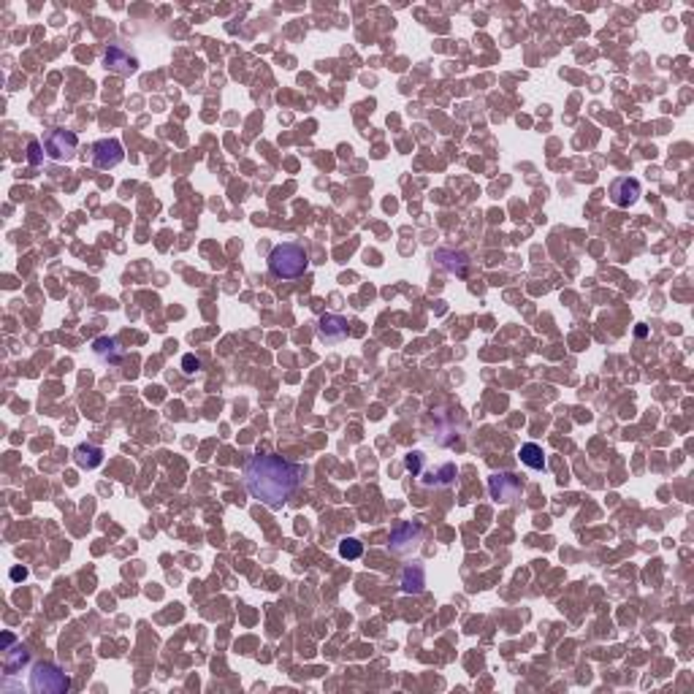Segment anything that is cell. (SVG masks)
<instances>
[{
	"instance_id": "obj_22",
	"label": "cell",
	"mask_w": 694,
	"mask_h": 694,
	"mask_svg": "<svg viewBox=\"0 0 694 694\" xmlns=\"http://www.w3.org/2000/svg\"><path fill=\"white\" fill-rule=\"evenodd\" d=\"M198 369H201V361H198L195 355H185V358H182V372H185V374H195Z\"/></svg>"
},
{
	"instance_id": "obj_3",
	"label": "cell",
	"mask_w": 694,
	"mask_h": 694,
	"mask_svg": "<svg viewBox=\"0 0 694 694\" xmlns=\"http://www.w3.org/2000/svg\"><path fill=\"white\" fill-rule=\"evenodd\" d=\"M30 689L36 694H66L71 689V678L57 665L41 662L30 673Z\"/></svg>"
},
{
	"instance_id": "obj_7",
	"label": "cell",
	"mask_w": 694,
	"mask_h": 694,
	"mask_svg": "<svg viewBox=\"0 0 694 694\" xmlns=\"http://www.w3.org/2000/svg\"><path fill=\"white\" fill-rule=\"evenodd\" d=\"M489 491L496 502L510 504L524 494V480L516 475H510V472H502V475H494L489 480Z\"/></svg>"
},
{
	"instance_id": "obj_16",
	"label": "cell",
	"mask_w": 694,
	"mask_h": 694,
	"mask_svg": "<svg viewBox=\"0 0 694 694\" xmlns=\"http://www.w3.org/2000/svg\"><path fill=\"white\" fill-rule=\"evenodd\" d=\"M434 260L439 263V266H445L448 272L459 274V277H464V274H466V258H464L461 252H453V250H437Z\"/></svg>"
},
{
	"instance_id": "obj_4",
	"label": "cell",
	"mask_w": 694,
	"mask_h": 694,
	"mask_svg": "<svg viewBox=\"0 0 694 694\" xmlns=\"http://www.w3.org/2000/svg\"><path fill=\"white\" fill-rule=\"evenodd\" d=\"M76 150H79V138L66 128H55L44 138V152L52 163H71L76 158Z\"/></svg>"
},
{
	"instance_id": "obj_15",
	"label": "cell",
	"mask_w": 694,
	"mask_h": 694,
	"mask_svg": "<svg viewBox=\"0 0 694 694\" xmlns=\"http://www.w3.org/2000/svg\"><path fill=\"white\" fill-rule=\"evenodd\" d=\"M73 461L79 464L82 469H96L103 464V450L96 448V445H79L73 450Z\"/></svg>"
},
{
	"instance_id": "obj_1",
	"label": "cell",
	"mask_w": 694,
	"mask_h": 694,
	"mask_svg": "<svg viewBox=\"0 0 694 694\" xmlns=\"http://www.w3.org/2000/svg\"><path fill=\"white\" fill-rule=\"evenodd\" d=\"M301 480V466L285 461L282 456H252L245 466L247 491L272 510H280L282 504L296 494Z\"/></svg>"
},
{
	"instance_id": "obj_8",
	"label": "cell",
	"mask_w": 694,
	"mask_h": 694,
	"mask_svg": "<svg viewBox=\"0 0 694 694\" xmlns=\"http://www.w3.org/2000/svg\"><path fill=\"white\" fill-rule=\"evenodd\" d=\"M103 68L111 73H120V76H131L138 71V60L123 46H106L103 52Z\"/></svg>"
},
{
	"instance_id": "obj_18",
	"label": "cell",
	"mask_w": 694,
	"mask_h": 694,
	"mask_svg": "<svg viewBox=\"0 0 694 694\" xmlns=\"http://www.w3.org/2000/svg\"><path fill=\"white\" fill-rule=\"evenodd\" d=\"M30 662V651H28V645H16V648H9L6 651V656H3V665H6V673L11 675L14 673L16 667H22V665H28Z\"/></svg>"
},
{
	"instance_id": "obj_12",
	"label": "cell",
	"mask_w": 694,
	"mask_h": 694,
	"mask_svg": "<svg viewBox=\"0 0 694 694\" xmlns=\"http://www.w3.org/2000/svg\"><path fill=\"white\" fill-rule=\"evenodd\" d=\"M456 480V464H442L439 469L434 472H421V483L426 489H442V486H450Z\"/></svg>"
},
{
	"instance_id": "obj_14",
	"label": "cell",
	"mask_w": 694,
	"mask_h": 694,
	"mask_svg": "<svg viewBox=\"0 0 694 694\" xmlns=\"http://www.w3.org/2000/svg\"><path fill=\"white\" fill-rule=\"evenodd\" d=\"M93 355L103 364H120V345H117V340L101 337V340L93 342Z\"/></svg>"
},
{
	"instance_id": "obj_10",
	"label": "cell",
	"mask_w": 694,
	"mask_h": 694,
	"mask_svg": "<svg viewBox=\"0 0 694 694\" xmlns=\"http://www.w3.org/2000/svg\"><path fill=\"white\" fill-rule=\"evenodd\" d=\"M347 337V320L342 315H323L317 320V340L326 345H337Z\"/></svg>"
},
{
	"instance_id": "obj_17",
	"label": "cell",
	"mask_w": 694,
	"mask_h": 694,
	"mask_svg": "<svg viewBox=\"0 0 694 694\" xmlns=\"http://www.w3.org/2000/svg\"><path fill=\"white\" fill-rule=\"evenodd\" d=\"M521 461L526 464L529 469H537V472H543V469H545V453H543V448H540L537 442H526V445L521 448Z\"/></svg>"
},
{
	"instance_id": "obj_11",
	"label": "cell",
	"mask_w": 694,
	"mask_h": 694,
	"mask_svg": "<svg viewBox=\"0 0 694 694\" xmlns=\"http://www.w3.org/2000/svg\"><path fill=\"white\" fill-rule=\"evenodd\" d=\"M640 198V182L632 177H618L611 185V201L616 206H632Z\"/></svg>"
},
{
	"instance_id": "obj_5",
	"label": "cell",
	"mask_w": 694,
	"mask_h": 694,
	"mask_svg": "<svg viewBox=\"0 0 694 694\" xmlns=\"http://www.w3.org/2000/svg\"><path fill=\"white\" fill-rule=\"evenodd\" d=\"M421 543H423L421 524L404 521V524H399V526L391 531V553H396V556H407V553H412V551H418Z\"/></svg>"
},
{
	"instance_id": "obj_23",
	"label": "cell",
	"mask_w": 694,
	"mask_h": 694,
	"mask_svg": "<svg viewBox=\"0 0 694 694\" xmlns=\"http://www.w3.org/2000/svg\"><path fill=\"white\" fill-rule=\"evenodd\" d=\"M11 578H14V581H25V578H28V570H25V567H16V570H11Z\"/></svg>"
},
{
	"instance_id": "obj_13",
	"label": "cell",
	"mask_w": 694,
	"mask_h": 694,
	"mask_svg": "<svg viewBox=\"0 0 694 694\" xmlns=\"http://www.w3.org/2000/svg\"><path fill=\"white\" fill-rule=\"evenodd\" d=\"M423 586H426V572H423V567L418 561L407 564L404 572H402V591L404 594H421Z\"/></svg>"
},
{
	"instance_id": "obj_2",
	"label": "cell",
	"mask_w": 694,
	"mask_h": 694,
	"mask_svg": "<svg viewBox=\"0 0 694 694\" xmlns=\"http://www.w3.org/2000/svg\"><path fill=\"white\" fill-rule=\"evenodd\" d=\"M310 266V255L301 245H293V242H285V245H277L269 252V272L277 277V280H296L301 274L307 272Z\"/></svg>"
},
{
	"instance_id": "obj_20",
	"label": "cell",
	"mask_w": 694,
	"mask_h": 694,
	"mask_svg": "<svg viewBox=\"0 0 694 694\" xmlns=\"http://www.w3.org/2000/svg\"><path fill=\"white\" fill-rule=\"evenodd\" d=\"M423 456L421 450H412V453H407V459H404V466H407V472H412V475H421L423 472Z\"/></svg>"
},
{
	"instance_id": "obj_21",
	"label": "cell",
	"mask_w": 694,
	"mask_h": 694,
	"mask_svg": "<svg viewBox=\"0 0 694 694\" xmlns=\"http://www.w3.org/2000/svg\"><path fill=\"white\" fill-rule=\"evenodd\" d=\"M44 150V144H41V141H30V144H28V152H30V155H28V160H30V163H33V165H39V163H41V158H44V155H46V152H41Z\"/></svg>"
},
{
	"instance_id": "obj_6",
	"label": "cell",
	"mask_w": 694,
	"mask_h": 694,
	"mask_svg": "<svg viewBox=\"0 0 694 694\" xmlns=\"http://www.w3.org/2000/svg\"><path fill=\"white\" fill-rule=\"evenodd\" d=\"M90 160L96 168L101 171H109V168H117V165L125 160V150L123 144L117 138H101L90 147Z\"/></svg>"
},
{
	"instance_id": "obj_9",
	"label": "cell",
	"mask_w": 694,
	"mask_h": 694,
	"mask_svg": "<svg viewBox=\"0 0 694 694\" xmlns=\"http://www.w3.org/2000/svg\"><path fill=\"white\" fill-rule=\"evenodd\" d=\"M432 426H434L437 442H442V434H450V442L464 434V421L453 409H437V412H432Z\"/></svg>"
},
{
	"instance_id": "obj_19",
	"label": "cell",
	"mask_w": 694,
	"mask_h": 694,
	"mask_svg": "<svg viewBox=\"0 0 694 694\" xmlns=\"http://www.w3.org/2000/svg\"><path fill=\"white\" fill-rule=\"evenodd\" d=\"M361 543L358 540H353V537H347V540H342L340 543V556L342 558H358L361 556Z\"/></svg>"
}]
</instances>
